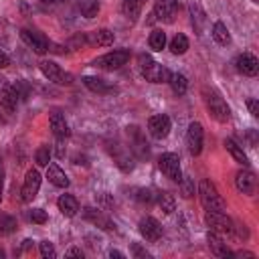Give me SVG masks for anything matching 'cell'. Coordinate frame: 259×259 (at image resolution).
<instances>
[{
	"label": "cell",
	"mask_w": 259,
	"mask_h": 259,
	"mask_svg": "<svg viewBox=\"0 0 259 259\" xmlns=\"http://www.w3.org/2000/svg\"><path fill=\"white\" fill-rule=\"evenodd\" d=\"M8 65H10V57L0 49V69H6Z\"/></svg>",
	"instance_id": "ee69618b"
},
{
	"label": "cell",
	"mask_w": 259,
	"mask_h": 259,
	"mask_svg": "<svg viewBox=\"0 0 259 259\" xmlns=\"http://www.w3.org/2000/svg\"><path fill=\"white\" fill-rule=\"evenodd\" d=\"M168 83H170V87H172V91H174L176 95H184L186 89H188V79H186L182 73H170Z\"/></svg>",
	"instance_id": "83f0119b"
},
{
	"label": "cell",
	"mask_w": 259,
	"mask_h": 259,
	"mask_svg": "<svg viewBox=\"0 0 259 259\" xmlns=\"http://www.w3.org/2000/svg\"><path fill=\"white\" fill-rule=\"evenodd\" d=\"M87 42L89 45H97V47H109L113 45V32L107 28H99L87 34Z\"/></svg>",
	"instance_id": "603a6c76"
},
{
	"label": "cell",
	"mask_w": 259,
	"mask_h": 259,
	"mask_svg": "<svg viewBox=\"0 0 259 259\" xmlns=\"http://www.w3.org/2000/svg\"><path fill=\"white\" fill-rule=\"evenodd\" d=\"M208 247H210V251H212L217 257H223V259L233 257V251L227 247V243L221 239V235H217V233H212V231H208Z\"/></svg>",
	"instance_id": "44dd1931"
},
{
	"label": "cell",
	"mask_w": 259,
	"mask_h": 259,
	"mask_svg": "<svg viewBox=\"0 0 259 259\" xmlns=\"http://www.w3.org/2000/svg\"><path fill=\"white\" fill-rule=\"evenodd\" d=\"M125 134H127V140H130V150H132V154H134L136 158H140V160L148 158V156H150V146H148L146 136L142 134V130L136 127V125H130V127H125Z\"/></svg>",
	"instance_id": "8992f818"
},
{
	"label": "cell",
	"mask_w": 259,
	"mask_h": 259,
	"mask_svg": "<svg viewBox=\"0 0 259 259\" xmlns=\"http://www.w3.org/2000/svg\"><path fill=\"white\" fill-rule=\"evenodd\" d=\"M49 121H51V130H53V134H55L59 140L69 138L71 130H69V123H67L65 115H63L61 111H53L51 117H49Z\"/></svg>",
	"instance_id": "d6986e66"
},
{
	"label": "cell",
	"mask_w": 259,
	"mask_h": 259,
	"mask_svg": "<svg viewBox=\"0 0 259 259\" xmlns=\"http://www.w3.org/2000/svg\"><path fill=\"white\" fill-rule=\"evenodd\" d=\"M235 67H237V71H239L241 75L255 77V75H257V71H259V61H257V57H255V55H251V53H243V55H239V57H237Z\"/></svg>",
	"instance_id": "2e32d148"
},
{
	"label": "cell",
	"mask_w": 259,
	"mask_h": 259,
	"mask_svg": "<svg viewBox=\"0 0 259 259\" xmlns=\"http://www.w3.org/2000/svg\"><path fill=\"white\" fill-rule=\"evenodd\" d=\"M144 4H146V0H123L121 10H123L125 18H130V20L134 22V20H138V16H140Z\"/></svg>",
	"instance_id": "4316f807"
},
{
	"label": "cell",
	"mask_w": 259,
	"mask_h": 259,
	"mask_svg": "<svg viewBox=\"0 0 259 259\" xmlns=\"http://www.w3.org/2000/svg\"><path fill=\"white\" fill-rule=\"evenodd\" d=\"M180 188H182V196H184V198L194 196V180H190V178H180Z\"/></svg>",
	"instance_id": "ab89813d"
},
{
	"label": "cell",
	"mask_w": 259,
	"mask_h": 259,
	"mask_svg": "<svg viewBox=\"0 0 259 259\" xmlns=\"http://www.w3.org/2000/svg\"><path fill=\"white\" fill-rule=\"evenodd\" d=\"M38 188H40V174H38L36 168H30L26 172V176H24V184H22V190H20L22 200L24 202H30L38 194Z\"/></svg>",
	"instance_id": "4fadbf2b"
},
{
	"label": "cell",
	"mask_w": 259,
	"mask_h": 259,
	"mask_svg": "<svg viewBox=\"0 0 259 259\" xmlns=\"http://www.w3.org/2000/svg\"><path fill=\"white\" fill-rule=\"evenodd\" d=\"M67 257H83V251L79 247H73V249L67 251Z\"/></svg>",
	"instance_id": "f6af8a7d"
},
{
	"label": "cell",
	"mask_w": 259,
	"mask_h": 259,
	"mask_svg": "<svg viewBox=\"0 0 259 259\" xmlns=\"http://www.w3.org/2000/svg\"><path fill=\"white\" fill-rule=\"evenodd\" d=\"M255 184H257V180H255V174H253L251 170H239V172H237V176H235V186H237L239 192H243V194H253V192H255Z\"/></svg>",
	"instance_id": "ac0fdd59"
},
{
	"label": "cell",
	"mask_w": 259,
	"mask_h": 259,
	"mask_svg": "<svg viewBox=\"0 0 259 259\" xmlns=\"http://www.w3.org/2000/svg\"><path fill=\"white\" fill-rule=\"evenodd\" d=\"M202 142H204V130L198 121H192L186 130V148L192 156H198L202 152Z\"/></svg>",
	"instance_id": "7c38bea8"
},
{
	"label": "cell",
	"mask_w": 259,
	"mask_h": 259,
	"mask_svg": "<svg viewBox=\"0 0 259 259\" xmlns=\"http://www.w3.org/2000/svg\"><path fill=\"white\" fill-rule=\"evenodd\" d=\"M170 51H172V55H184V53L188 51V38H186V34L178 32V34L170 40Z\"/></svg>",
	"instance_id": "1f68e13d"
},
{
	"label": "cell",
	"mask_w": 259,
	"mask_h": 259,
	"mask_svg": "<svg viewBox=\"0 0 259 259\" xmlns=\"http://www.w3.org/2000/svg\"><path fill=\"white\" fill-rule=\"evenodd\" d=\"M12 87H14V93H16V97H18L20 101H26V99L30 97V87H28L26 81L20 79V81H16Z\"/></svg>",
	"instance_id": "d590c367"
},
{
	"label": "cell",
	"mask_w": 259,
	"mask_h": 259,
	"mask_svg": "<svg viewBox=\"0 0 259 259\" xmlns=\"http://www.w3.org/2000/svg\"><path fill=\"white\" fill-rule=\"evenodd\" d=\"M28 219H30L32 223H36V225H42V223H47V212H45L42 208H32V210L28 212Z\"/></svg>",
	"instance_id": "60d3db41"
},
{
	"label": "cell",
	"mask_w": 259,
	"mask_h": 259,
	"mask_svg": "<svg viewBox=\"0 0 259 259\" xmlns=\"http://www.w3.org/2000/svg\"><path fill=\"white\" fill-rule=\"evenodd\" d=\"M38 249H40V255H42L45 259H55V257H57V249H55V245H53L51 241H42V243L38 245Z\"/></svg>",
	"instance_id": "f35d334b"
},
{
	"label": "cell",
	"mask_w": 259,
	"mask_h": 259,
	"mask_svg": "<svg viewBox=\"0 0 259 259\" xmlns=\"http://www.w3.org/2000/svg\"><path fill=\"white\" fill-rule=\"evenodd\" d=\"M140 71H142V77L150 83H168L170 79V71L156 63L150 55H140Z\"/></svg>",
	"instance_id": "6da1fadb"
},
{
	"label": "cell",
	"mask_w": 259,
	"mask_h": 259,
	"mask_svg": "<svg viewBox=\"0 0 259 259\" xmlns=\"http://www.w3.org/2000/svg\"><path fill=\"white\" fill-rule=\"evenodd\" d=\"M2 186H4V168H2V162H0V198H2Z\"/></svg>",
	"instance_id": "c3c4849f"
},
{
	"label": "cell",
	"mask_w": 259,
	"mask_h": 259,
	"mask_svg": "<svg viewBox=\"0 0 259 259\" xmlns=\"http://www.w3.org/2000/svg\"><path fill=\"white\" fill-rule=\"evenodd\" d=\"M34 162L38 166H49V162H51V148L49 146H40L36 150V154H34Z\"/></svg>",
	"instance_id": "8d00e7d4"
},
{
	"label": "cell",
	"mask_w": 259,
	"mask_h": 259,
	"mask_svg": "<svg viewBox=\"0 0 259 259\" xmlns=\"http://www.w3.org/2000/svg\"><path fill=\"white\" fill-rule=\"evenodd\" d=\"M83 83H85L87 89H91V91H95V93H109V91H113V87H111L105 79H101V77L87 75V77H83Z\"/></svg>",
	"instance_id": "d4e9b609"
},
{
	"label": "cell",
	"mask_w": 259,
	"mask_h": 259,
	"mask_svg": "<svg viewBox=\"0 0 259 259\" xmlns=\"http://www.w3.org/2000/svg\"><path fill=\"white\" fill-rule=\"evenodd\" d=\"M225 148H227V152L233 156L235 162H239V164H243V166H249V158H247L243 146H239L235 140H225Z\"/></svg>",
	"instance_id": "484cf974"
},
{
	"label": "cell",
	"mask_w": 259,
	"mask_h": 259,
	"mask_svg": "<svg viewBox=\"0 0 259 259\" xmlns=\"http://www.w3.org/2000/svg\"><path fill=\"white\" fill-rule=\"evenodd\" d=\"M172 130V121L166 113H158V115H152L148 119V132L152 138L156 140H164Z\"/></svg>",
	"instance_id": "8fae6325"
},
{
	"label": "cell",
	"mask_w": 259,
	"mask_h": 259,
	"mask_svg": "<svg viewBox=\"0 0 259 259\" xmlns=\"http://www.w3.org/2000/svg\"><path fill=\"white\" fill-rule=\"evenodd\" d=\"M45 4H59V2H63V0H42Z\"/></svg>",
	"instance_id": "681fc988"
},
{
	"label": "cell",
	"mask_w": 259,
	"mask_h": 259,
	"mask_svg": "<svg viewBox=\"0 0 259 259\" xmlns=\"http://www.w3.org/2000/svg\"><path fill=\"white\" fill-rule=\"evenodd\" d=\"M16 103H18V97H16V93H14V87H12L6 79L0 77V105H2L8 113H12V111L16 109Z\"/></svg>",
	"instance_id": "e0dca14e"
},
{
	"label": "cell",
	"mask_w": 259,
	"mask_h": 259,
	"mask_svg": "<svg viewBox=\"0 0 259 259\" xmlns=\"http://www.w3.org/2000/svg\"><path fill=\"white\" fill-rule=\"evenodd\" d=\"M202 95H204V105H206L208 113H210L217 121L225 123V121L231 119V109H229L227 101H225L217 91H208V89H204Z\"/></svg>",
	"instance_id": "3957f363"
},
{
	"label": "cell",
	"mask_w": 259,
	"mask_h": 259,
	"mask_svg": "<svg viewBox=\"0 0 259 259\" xmlns=\"http://www.w3.org/2000/svg\"><path fill=\"white\" fill-rule=\"evenodd\" d=\"M136 200L142 202V204H152L156 200V194L150 188H138L136 190Z\"/></svg>",
	"instance_id": "74e56055"
},
{
	"label": "cell",
	"mask_w": 259,
	"mask_h": 259,
	"mask_svg": "<svg viewBox=\"0 0 259 259\" xmlns=\"http://www.w3.org/2000/svg\"><path fill=\"white\" fill-rule=\"evenodd\" d=\"M83 217H85L89 223H93L95 227L103 229V231H115V223H113L109 217H105V214H103L99 208L85 206V208H83Z\"/></svg>",
	"instance_id": "9a60e30c"
},
{
	"label": "cell",
	"mask_w": 259,
	"mask_h": 259,
	"mask_svg": "<svg viewBox=\"0 0 259 259\" xmlns=\"http://www.w3.org/2000/svg\"><path fill=\"white\" fill-rule=\"evenodd\" d=\"M57 206L65 217H75L77 210H79V202L73 194H61L59 200H57Z\"/></svg>",
	"instance_id": "cb8c5ba5"
},
{
	"label": "cell",
	"mask_w": 259,
	"mask_h": 259,
	"mask_svg": "<svg viewBox=\"0 0 259 259\" xmlns=\"http://www.w3.org/2000/svg\"><path fill=\"white\" fill-rule=\"evenodd\" d=\"M16 229V221L10 217V214H4L0 212V235H8Z\"/></svg>",
	"instance_id": "e575fe53"
},
{
	"label": "cell",
	"mask_w": 259,
	"mask_h": 259,
	"mask_svg": "<svg viewBox=\"0 0 259 259\" xmlns=\"http://www.w3.org/2000/svg\"><path fill=\"white\" fill-rule=\"evenodd\" d=\"M233 257H251V259H253L255 255L249 253V251H237V253H233Z\"/></svg>",
	"instance_id": "bcb514c9"
},
{
	"label": "cell",
	"mask_w": 259,
	"mask_h": 259,
	"mask_svg": "<svg viewBox=\"0 0 259 259\" xmlns=\"http://www.w3.org/2000/svg\"><path fill=\"white\" fill-rule=\"evenodd\" d=\"M20 38H22V42H24L28 49H32L36 55H45V53L49 51V38H47L45 34L36 32V30L22 28V30H20Z\"/></svg>",
	"instance_id": "30bf717a"
},
{
	"label": "cell",
	"mask_w": 259,
	"mask_h": 259,
	"mask_svg": "<svg viewBox=\"0 0 259 259\" xmlns=\"http://www.w3.org/2000/svg\"><path fill=\"white\" fill-rule=\"evenodd\" d=\"M138 229H140L142 237H144L146 241H150V243H154V241H158V239L162 237V225H160L154 217H144V219H140Z\"/></svg>",
	"instance_id": "5bb4252c"
},
{
	"label": "cell",
	"mask_w": 259,
	"mask_h": 259,
	"mask_svg": "<svg viewBox=\"0 0 259 259\" xmlns=\"http://www.w3.org/2000/svg\"><path fill=\"white\" fill-rule=\"evenodd\" d=\"M188 10H190L192 26H194V28L198 30V34H200V28H202V26H200V22H204V12H202V10H200V6H198V4H194V2L188 6Z\"/></svg>",
	"instance_id": "836d02e7"
},
{
	"label": "cell",
	"mask_w": 259,
	"mask_h": 259,
	"mask_svg": "<svg viewBox=\"0 0 259 259\" xmlns=\"http://www.w3.org/2000/svg\"><path fill=\"white\" fill-rule=\"evenodd\" d=\"M176 8H178V0H156L154 2V14L160 20H172Z\"/></svg>",
	"instance_id": "ffe728a7"
},
{
	"label": "cell",
	"mask_w": 259,
	"mask_h": 259,
	"mask_svg": "<svg viewBox=\"0 0 259 259\" xmlns=\"http://www.w3.org/2000/svg\"><path fill=\"white\" fill-rule=\"evenodd\" d=\"M158 206L164 214H172L176 210V200L170 192H162V194H158Z\"/></svg>",
	"instance_id": "4dcf8cb0"
},
{
	"label": "cell",
	"mask_w": 259,
	"mask_h": 259,
	"mask_svg": "<svg viewBox=\"0 0 259 259\" xmlns=\"http://www.w3.org/2000/svg\"><path fill=\"white\" fill-rule=\"evenodd\" d=\"M132 253H134V257H142V259H150V257H152L146 249L140 247V243H134V245H132Z\"/></svg>",
	"instance_id": "b9f144b4"
},
{
	"label": "cell",
	"mask_w": 259,
	"mask_h": 259,
	"mask_svg": "<svg viewBox=\"0 0 259 259\" xmlns=\"http://www.w3.org/2000/svg\"><path fill=\"white\" fill-rule=\"evenodd\" d=\"M251 2H259V0H251Z\"/></svg>",
	"instance_id": "f907efd6"
},
{
	"label": "cell",
	"mask_w": 259,
	"mask_h": 259,
	"mask_svg": "<svg viewBox=\"0 0 259 259\" xmlns=\"http://www.w3.org/2000/svg\"><path fill=\"white\" fill-rule=\"evenodd\" d=\"M109 257H117V259H123L125 255H123L121 251H117V249H111V251H109Z\"/></svg>",
	"instance_id": "7dc6e473"
},
{
	"label": "cell",
	"mask_w": 259,
	"mask_h": 259,
	"mask_svg": "<svg viewBox=\"0 0 259 259\" xmlns=\"http://www.w3.org/2000/svg\"><path fill=\"white\" fill-rule=\"evenodd\" d=\"M148 42H150V49H152V51H162V49L166 47V32H162V30H152Z\"/></svg>",
	"instance_id": "d6a6232c"
},
{
	"label": "cell",
	"mask_w": 259,
	"mask_h": 259,
	"mask_svg": "<svg viewBox=\"0 0 259 259\" xmlns=\"http://www.w3.org/2000/svg\"><path fill=\"white\" fill-rule=\"evenodd\" d=\"M158 168L162 170V174H164L166 178H170V180H174V182H180L182 170H180V158H178V154H174V152L162 154V156L158 158Z\"/></svg>",
	"instance_id": "52a82bcc"
},
{
	"label": "cell",
	"mask_w": 259,
	"mask_h": 259,
	"mask_svg": "<svg viewBox=\"0 0 259 259\" xmlns=\"http://www.w3.org/2000/svg\"><path fill=\"white\" fill-rule=\"evenodd\" d=\"M204 223H206L208 231H212V233H217V235H233V233H235L233 221L227 217V212L206 210V214H204Z\"/></svg>",
	"instance_id": "277c9868"
},
{
	"label": "cell",
	"mask_w": 259,
	"mask_h": 259,
	"mask_svg": "<svg viewBox=\"0 0 259 259\" xmlns=\"http://www.w3.org/2000/svg\"><path fill=\"white\" fill-rule=\"evenodd\" d=\"M198 196H200V202L206 210H219V212H225L227 210V202L223 200V196L219 194L217 186L210 182V180H200L198 184Z\"/></svg>",
	"instance_id": "7a4b0ae2"
},
{
	"label": "cell",
	"mask_w": 259,
	"mask_h": 259,
	"mask_svg": "<svg viewBox=\"0 0 259 259\" xmlns=\"http://www.w3.org/2000/svg\"><path fill=\"white\" fill-rule=\"evenodd\" d=\"M47 178H49V182H51L53 186H57V188H67V186H69V178H67V174L61 170L59 164H49V168H47Z\"/></svg>",
	"instance_id": "7402d4cb"
},
{
	"label": "cell",
	"mask_w": 259,
	"mask_h": 259,
	"mask_svg": "<svg viewBox=\"0 0 259 259\" xmlns=\"http://www.w3.org/2000/svg\"><path fill=\"white\" fill-rule=\"evenodd\" d=\"M212 38H214L219 45H223V47L231 42V32H229V28H227L225 22H214V24H212Z\"/></svg>",
	"instance_id": "f1b7e54d"
},
{
	"label": "cell",
	"mask_w": 259,
	"mask_h": 259,
	"mask_svg": "<svg viewBox=\"0 0 259 259\" xmlns=\"http://www.w3.org/2000/svg\"><path fill=\"white\" fill-rule=\"evenodd\" d=\"M107 150H109L113 162L117 164V168H119L121 172H132V170H134V166H136V156L132 154L130 148H125V146L113 142V144H107Z\"/></svg>",
	"instance_id": "5b68a950"
},
{
	"label": "cell",
	"mask_w": 259,
	"mask_h": 259,
	"mask_svg": "<svg viewBox=\"0 0 259 259\" xmlns=\"http://www.w3.org/2000/svg\"><path fill=\"white\" fill-rule=\"evenodd\" d=\"M127 61H130V51H127V49H117V51L105 53L103 57L95 59L93 65L99 67V69H109V71H113V69H119L121 65H125Z\"/></svg>",
	"instance_id": "ba28073f"
},
{
	"label": "cell",
	"mask_w": 259,
	"mask_h": 259,
	"mask_svg": "<svg viewBox=\"0 0 259 259\" xmlns=\"http://www.w3.org/2000/svg\"><path fill=\"white\" fill-rule=\"evenodd\" d=\"M38 67H40V73H42L51 83H57V85H71V83H73L71 73H65V71H63L57 63H53V61H40Z\"/></svg>",
	"instance_id": "9c48e42d"
},
{
	"label": "cell",
	"mask_w": 259,
	"mask_h": 259,
	"mask_svg": "<svg viewBox=\"0 0 259 259\" xmlns=\"http://www.w3.org/2000/svg\"><path fill=\"white\" fill-rule=\"evenodd\" d=\"M79 12L85 18H95L99 12V0H79Z\"/></svg>",
	"instance_id": "f546056e"
},
{
	"label": "cell",
	"mask_w": 259,
	"mask_h": 259,
	"mask_svg": "<svg viewBox=\"0 0 259 259\" xmlns=\"http://www.w3.org/2000/svg\"><path fill=\"white\" fill-rule=\"evenodd\" d=\"M247 107H249V111H251L253 117L259 115V101L257 99H247Z\"/></svg>",
	"instance_id": "7bdbcfd3"
}]
</instances>
